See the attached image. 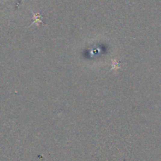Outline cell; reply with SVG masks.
Segmentation results:
<instances>
[{"label":"cell","mask_w":161,"mask_h":161,"mask_svg":"<svg viewBox=\"0 0 161 161\" xmlns=\"http://www.w3.org/2000/svg\"><path fill=\"white\" fill-rule=\"evenodd\" d=\"M40 16H39V14H34V19L36 20V21H34L33 23H36L38 24V23H41L42 21H40Z\"/></svg>","instance_id":"cell-1"}]
</instances>
